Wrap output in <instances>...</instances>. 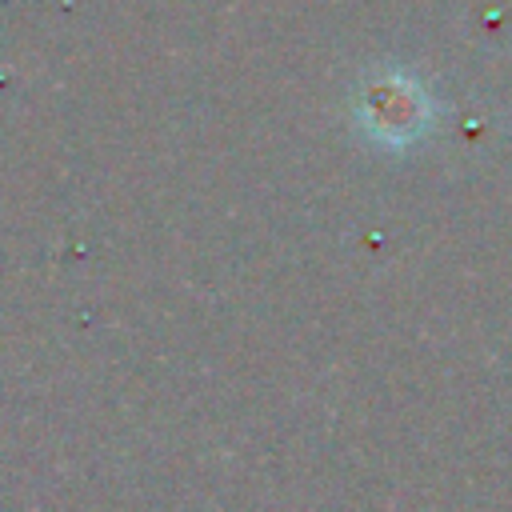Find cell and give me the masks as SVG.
I'll list each match as a JSON object with an SVG mask.
<instances>
[{
	"mask_svg": "<svg viewBox=\"0 0 512 512\" xmlns=\"http://www.w3.org/2000/svg\"><path fill=\"white\" fill-rule=\"evenodd\" d=\"M364 120H368L372 136H380L388 144H404L408 136H416L424 128V100L408 84H380L368 100Z\"/></svg>",
	"mask_w": 512,
	"mask_h": 512,
	"instance_id": "6da1fadb",
	"label": "cell"
}]
</instances>
